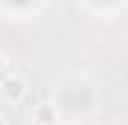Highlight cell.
<instances>
[{"instance_id":"cell-1","label":"cell","mask_w":128,"mask_h":125,"mask_svg":"<svg viewBox=\"0 0 128 125\" xmlns=\"http://www.w3.org/2000/svg\"><path fill=\"white\" fill-rule=\"evenodd\" d=\"M27 95H30V84H27V78H24V74L9 72V74L0 80V98H3L6 104L18 107V104H24V101H27Z\"/></svg>"},{"instance_id":"cell-2","label":"cell","mask_w":128,"mask_h":125,"mask_svg":"<svg viewBox=\"0 0 128 125\" xmlns=\"http://www.w3.org/2000/svg\"><path fill=\"white\" fill-rule=\"evenodd\" d=\"M63 107L57 101H39L33 107V125H60L63 119Z\"/></svg>"},{"instance_id":"cell-3","label":"cell","mask_w":128,"mask_h":125,"mask_svg":"<svg viewBox=\"0 0 128 125\" xmlns=\"http://www.w3.org/2000/svg\"><path fill=\"white\" fill-rule=\"evenodd\" d=\"M60 125H80V122H78V119H63Z\"/></svg>"}]
</instances>
